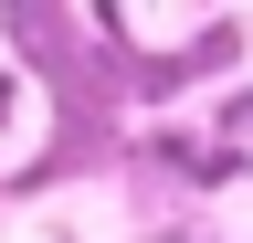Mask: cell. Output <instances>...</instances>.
I'll return each instance as SVG.
<instances>
[{"instance_id":"3957f363","label":"cell","mask_w":253,"mask_h":243,"mask_svg":"<svg viewBox=\"0 0 253 243\" xmlns=\"http://www.w3.org/2000/svg\"><path fill=\"white\" fill-rule=\"evenodd\" d=\"M11 96H21V74H11V64H0V127H11Z\"/></svg>"},{"instance_id":"7a4b0ae2","label":"cell","mask_w":253,"mask_h":243,"mask_svg":"<svg viewBox=\"0 0 253 243\" xmlns=\"http://www.w3.org/2000/svg\"><path fill=\"white\" fill-rule=\"evenodd\" d=\"M211 138L221 148H253V85H232V96L211 106Z\"/></svg>"},{"instance_id":"6da1fadb","label":"cell","mask_w":253,"mask_h":243,"mask_svg":"<svg viewBox=\"0 0 253 243\" xmlns=\"http://www.w3.org/2000/svg\"><path fill=\"white\" fill-rule=\"evenodd\" d=\"M232 180H253V148H221V138H190V159H179V191H232Z\"/></svg>"}]
</instances>
